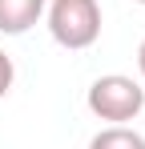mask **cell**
Returning <instances> with one entry per match:
<instances>
[{"label": "cell", "instance_id": "6da1fadb", "mask_svg": "<svg viewBox=\"0 0 145 149\" xmlns=\"http://www.w3.org/2000/svg\"><path fill=\"white\" fill-rule=\"evenodd\" d=\"M45 20L52 40L69 52L93 49L101 40V4L97 0H48Z\"/></svg>", "mask_w": 145, "mask_h": 149}, {"label": "cell", "instance_id": "7a4b0ae2", "mask_svg": "<svg viewBox=\"0 0 145 149\" xmlns=\"http://www.w3.org/2000/svg\"><path fill=\"white\" fill-rule=\"evenodd\" d=\"M85 105H89V113L101 117V121L125 125V121H133L145 109V89L133 77H125V73H105V77H97L93 85H89Z\"/></svg>", "mask_w": 145, "mask_h": 149}, {"label": "cell", "instance_id": "3957f363", "mask_svg": "<svg viewBox=\"0 0 145 149\" xmlns=\"http://www.w3.org/2000/svg\"><path fill=\"white\" fill-rule=\"evenodd\" d=\"M48 0H0V32L4 36H20L45 16Z\"/></svg>", "mask_w": 145, "mask_h": 149}, {"label": "cell", "instance_id": "277c9868", "mask_svg": "<svg viewBox=\"0 0 145 149\" xmlns=\"http://www.w3.org/2000/svg\"><path fill=\"white\" fill-rule=\"evenodd\" d=\"M89 149H145V137L129 125H109L89 141Z\"/></svg>", "mask_w": 145, "mask_h": 149}, {"label": "cell", "instance_id": "5b68a950", "mask_svg": "<svg viewBox=\"0 0 145 149\" xmlns=\"http://www.w3.org/2000/svg\"><path fill=\"white\" fill-rule=\"evenodd\" d=\"M12 81H16V65H12V56L0 49V101L8 97V89H12Z\"/></svg>", "mask_w": 145, "mask_h": 149}, {"label": "cell", "instance_id": "8992f818", "mask_svg": "<svg viewBox=\"0 0 145 149\" xmlns=\"http://www.w3.org/2000/svg\"><path fill=\"white\" fill-rule=\"evenodd\" d=\"M137 69H141V81H145V40H141V49H137Z\"/></svg>", "mask_w": 145, "mask_h": 149}, {"label": "cell", "instance_id": "52a82bcc", "mask_svg": "<svg viewBox=\"0 0 145 149\" xmlns=\"http://www.w3.org/2000/svg\"><path fill=\"white\" fill-rule=\"evenodd\" d=\"M137 4H145V0H137Z\"/></svg>", "mask_w": 145, "mask_h": 149}]
</instances>
